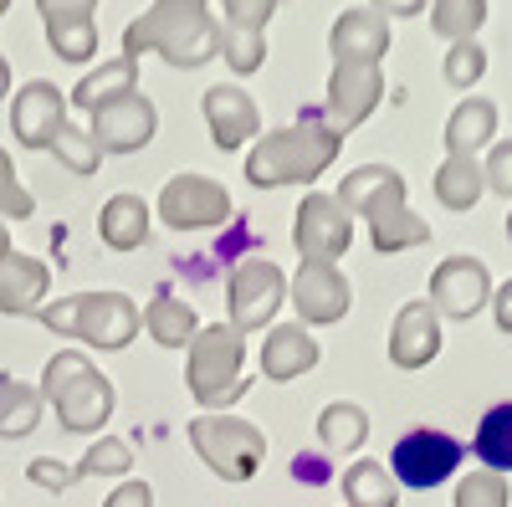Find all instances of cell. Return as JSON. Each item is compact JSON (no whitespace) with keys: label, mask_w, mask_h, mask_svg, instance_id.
<instances>
[{"label":"cell","mask_w":512,"mask_h":507,"mask_svg":"<svg viewBox=\"0 0 512 507\" xmlns=\"http://www.w3.org/2000/svg\"><path fill=\"white\" fill-rule=\"evenodd\" d=\"M41 390L26 385V379L16 374H0V441H21L36 431V420H41Z\"/></svg>","instance_id":"obj_28"},{"label":"cell","mask_w":512,"mask_h":507,"mask_svg":"<svg viewBox=\"0 0 512 507\" xmlns=\"http://www.w3.org/2000/svg\"><path fill=\"white\" fill-rule=\"evenodd\" d=\"M472 451H477V461L487 472H497V477L512 472V400H502L482 415V426L472 436Z\"/></svg>","instance_id":"obj_32"},{"label":"cell","mask_w":512,"mask_h":507,"mask_svg":"<svg viewBox=\"0 0 512 507\" xmlns=\"http://www.w3.org/2000/svg\"><path fill=\"white\" fill-rule=\"evenodd\" d=\"M128 467H134V451H128V441H118V436H98L88 451H82V461H77V482L82 477H128Z\"/></svg>","instance_id":"obj_35"},{"label":"cell","mask_w":512,"mask_h":507,"mask_svg":"<svg viewBox=\"0 0 512 507\" xmlns=\"http://www.w3.org/2000/svg\"><path fill=\"white\" fill-rule=\"evenodd\" d=\"M344 134L323 123V113H303L287 129H267L246 154V180L256 190H282V185H313L323 169L338 159Z\"/></svg>","instance_id":"obj_1"},{"label":"cell","mask_w":512,"mask_h":507,"mask_svg":"<svg viewBox=\"0 0 512 507\" xmlns=\"http://www.w3.org/2000/svg\"><path fill=\"white\" fill-rule=\"evenodd\" d=\"M461 456H466V446L451 431L415 426L390 451V477L400 487H410V492H431V487H441V482H451L461 472Z\"/></svg>","instance_id":"obj_7"},{"label":"cell","mask_w":512,"mask_h":507,"mask_svg":"<svg viewBox=\"0 0 512 507\" xmlns=\"http://www.w3.org/2000/svg\"><path fill=\"white\" fill-rule=\"evenodd\" d=\"M287 298H292L297 318H303V328H318V323H338L354 308V287L328 262H303L287 277Z\"/></svg>","instance_id":"obj_11"},{"label":"cell","mask_w":512,"mask_h":507,"mask_svg":"<svg viewBox=\"0 0 512 507\" xmlns=\"http://www.w3.org/2000/svg\"><path fill=\"white\" fill-rule=\"evenodd\" d=\"M318 338L303 328V323H277V328H267V338H262V374L267 379H277V385H287V379H297V374H308L313 364H318Z\"/></svg>","instance_id":"obj_21"},{"label":"cell","mask_w":512,"mask_h":507,"mask_svg":"<svg viewBox=\"0 0 512 507\" xmlns=\"http://www.w3.org/2000/svg\"><path fill=\"white\" fill-rule=\"evenodd\" d=\"M482 21H487V0H431V31L451 41V47L456 41H477Z\"/></svg>","instance_id":"obj_33"},{"label":"cell","mask_w":512,"mask_h":507,"mask_svg":"<svg viewBox=\"0 0 512 507\" xmlns=\"http://www.w3.org/2000/svg\"><path fill=\"white\" fill-rule=\"evenodd\" d=\"M52 154L62 159V169H72V175H98V164H103L93 134H88V129H77L72 118H67V129L52 139Z\"/></svg>","instance_id":"obj_36"},{"label":"cell","mask_w":512,"mask_h":507,"mask_svg":"<svg viewBox=\"0 0 512 507\" xmlns=\"http://www.w3.org/2000/svg\"><path fill=\"white\" fill-rule=\"evenodd\" d=\"M26 477H31L36 487H47V492H67V487H77V472L67 467V461H57V456H36L31 467H26Z\"/></svg>","instance_id":"obj_42"},{"label":"cell","mask_w":512,"mask_h":507,"mask_svg":"<svg viewBox=\"0 0 512 507\" xmlns=\"http://www.w3.org/2000/svg\"><path fill=\"white\" fill-rule=\"evenodd\" d=\"M482 72H487V47H477V41H456L446 52V82L451 88H477Z\"/></svg>","instance_id":"obj_39"},{"label":"cell","mask_w":512,"mask_h":507,"mask_svg":"<svg viewBox=\"0 0 512 507\" xmlns=\"http://www.w3.org/2000/svg\"><path fill=\"white\" fill-rule=\"evenodd\" d=\"M344 502L349 507H400V482L390 477L384 461H354L344 472Z\"/></svg>","instance_id":"obj_31"},{"label":"cell","mask_w":512,"mask_h":507,"mask_svg":"<svg viewBox=\"0 0 512 507\" xmlns=\"http://www.w3.org/2000/svg\"><path fill=\"white\" fill-rule=\"evenodd\" d=\"M297 482H323V461H308V456H297Z\"/></svg>","instance_id":"obj_46"},{"label":"cell","mask_w":512,"mask_h":507,"mask_svg":"<svg viewBox=\"0 0 512 507\" xmlns=\"http://www.w3.org/2000/svg\"><path fill=\"white\" fill-rule=\"evenodd\" d=\"M195 456L205 461L221 482H251L267 461V436L241 415H195L185 426Z\"/></svg>","instance_id":"obj_6"},{"label":"cell","mask_w":512,"mask_h":507,"mask_svg":"<svg viewBox=\"0 0 512 507\" xmlns=\"http://www.w3.org/2000/svg\"><path fill=\"white\" fill-rule=\"evenodd\" d=\"M507 241H512V210H507Z\"/></svg>","instance_id":"obj_49"},{"label":"cell","mask_w":512,"mask_h":507,"mask_svg":"<svg viewBox=\"0 0 512 507\" xmlns=\"http://www.w3.org/2000/svg\"><path fill=\"white\" fill-rule=\"evenodd\" d=\"M36 318L47 323L52 333H62V338H82L88 349H103V354L128 349V344L139 338V328H144L139 303L128 298V292H113V287H98V292H67V298L47 303Z\"/></svg>","instance_id":"obj_4"},{"label":"cell","mask_w":512,"mask_h":507,"mask_svg":"<svg viewBox=\"0 0 512 507\" xmlns=\"http://www.w3.org/2000/svg\"><path fill=\"white\" fill-rule=\"evenodd\" d=\"M292 246H297V257H303V262L338 267V257L354 246V216L333 195L308 190L303 205H297V216H292Z\"/></svg>","instance_id":"obj_8"},{"label":"cell","mask_w":512,"mask_h":507,"mask_svg":"<svg viewBox=\"0 0 512 507\" xmlns=\"http://www.w3.org/2000/svg\"><path fill=\"white\" fill-rule=\"evenodd\" d=\"M241 369H246V333H236L231 323H205L190 338V349H185V385L205 405V415H226L246 395L251 379Z\"/></svg>","instance_id":"obj_5"},{"label":"cell","mask_w":512,"mask_h":507,"mask_svg":"<svg viewBox=\"0 0 512 507\" xmlns=\"http://www.w3.org/2000/svg\"><path fill=\"white\" fill-rule=\"evenodd\" d=\"M144 333L164 349H190V338L200 333V318L185 298H175L169 287H159L154 298L144 303Z\"/></svg>","instance_id":"obj_26"},{"label":"cell","mask_w":512,"mask_h":507,"mask_svg":"<svg viewBox=\"0 0 512 507\" xmlns=\"http://www.w3.org/2000/svg\"><path fill=\"white\" fill-rule=\"evenodd\" d=\"M128 93H139V62L134 57H113V62H103V67H93L88 77H82L67 103L82 108V113H98V108H108V103H118Z\"/></svg>","instance_id":"obj_25"},{"label":"cell","mask_w":512,"mask_h":507,"mask_svg":"<svg viewBox=\"0 0 512 507\" xmlns=\"http://www.w3.org/2000/svg\"><path fill=\"white\" fill-rule=\"evenodd\" d=\"M67 129V98L57 82L31 77L26 88L11 98V134L21 149H52V139Z\"/></svg>","instance_id":"obj_13"},{"label":"cell","mask_w":512,"mask_h":507,"mask_svg":"<svg viewBox=\"0 0 512 507\" xmlns=\"http://www.w3.org/2000/svg\"><path fill=\"white\" fill-rule=\"evenodd\" d=\"M364 216H369L374 251H384V257H395V251H405V246H425V241H431V226H425L415 210L405 205V190L400 195H384L379 205L364 210Z\"/></svg>","instance_id":"obj_22"},{"label":"cell","mask_w":512,"mask_h":507,"mask_svg":"<svg viewBox=\"0 0 512 507\" xmlns=\"http://www.w3.org/2000/svg\"><path fill=\"white\" fill-rule=\"evenodd\" d=\"M487 190L482 175V159H466V154H446V164L436 169V200L446 210H472Z\"/></svg>","instance_id":"obj_30"},{"label":"cell","mask_w":512,"mask_h":507,"mask_svg":"<svg viewBox=\"0 0 512 507\" xmlns=\"http://www.w3.org/2000/svg\"><path fill=\"white\" fill-rule=\"evenodd\" d=\"M36 210L31 190L16 180V164H11V149L0 144V221H26Z\"/></svg>","instance_id":"obj_38"},{"label":"cell","mask_w":512,"mask_h":507,"mask_svg":"<svg viewBox=\"0 0 512 507\" xmlns=\"http://www.w3.org/2000/svg\"><path fill=\"white\" fill-rule=\"evenodd\" d=\"M41 400H47L62 420V431L72 436H98L113 415V379L82 354V349H62L41 369Z\"/></svg>","instance_id":"obj_3"},{"label":"cell","mask_w":512,"mask_h":507,"mask_svg":"<svg viewBox=\"0 0 512 507\" xmlns=\"http://www.w3.org/2000/svg\"><path fill=\"white\" fill-rule=\"evenodd\" d=\"M456 507H512V487H507V477L477 467L456 482Z\"/></svg>","instance_id":"obj_37"},{"label":"cell","mask_w":512,"mask_h":507,"mask_svg":"<svg viewBox=\"0 0 512 507\" xmlns=\"http://www.w3.org/2000/svg\"><path fill=\"white\" fill-rule=\"evenodd\" d=\"M164 57L169 67H205L210 57H221V21L205 6H185V0H154L144 16L128 21L123 31V57Z\"/></svg>","instance_id":"obj_2"},{"label":"cell","mask_w":512,"mask_h":507,"mask_svg":"<svg viewBox=\"0 0 512 507\" xmlns=\"http://www.w3.org/2000/svg\"><path fill=\"white\" fill-rule=\"evenodd\" d=\"M11 251H16V246H11V231H6V221H0V262H6Z\"/></svg>","instance_id":"obj_48"},{"label":"cell","mask_w":512,"mask_h":507,"mask_svg":"<svg viewBox=\"0 0 512 507\" xmlns=\"http://www.w3.org/2000/svg\"><path fill=\"white\" fill-rule=\"evenodd\" d=\"M400 190H405V175H400V169H390V164H364V169H349L333 200L344 205L349 216H364L369 205H379L384 195H400Z\"/></svg>","instance_id":"obj_27"},{"label":"cell","mask_w":512,"mask_h":507,"mask_svg":"<svg viewBox=\"0 0 512 507\" xmlns=\"http://www.w3.org/2000/svg\"><path fill=\"white\" fill-rule=\"evenodd\" d=\"M482 175H487V190H497V195H507V200H512V139H502V144H492V149H487Z\"/></svg>","instance_id":"obj_41"},{"label":"cell","mask_w":512,"mask_h":507,"mask_svg":"<svg viewBox=\"0 0 512 507\" xmlns=\"http://www.w3.org/2000/svg\"><path fill=\"white\" fill-rule=\"evenodd\" d=\"M47 47L62 62H88L98 52V0H36Z\"/></svg>","instance_id":"obj_14"},{"label":"cell","mask_w":512,"mask_h":507,"mask_svg":"<svg viewBox=\"0 0 512 507\" xmlns=\"http://www.w3.org/2000/svg\"><path fill=\"white\" fill-rule=\"evenodd\" d=\"M318 441H323V451H333V456L359 451V446L369 441V415H364V405H354V400L323 405V415H318Z\"/></svg>","instance_id":"obj_29"},{"label":"cell","mask_w":512,"mask_h":507,"mask_svg":"<svg viewBox=\"0 0 512 507\" xmlns=\"http://www.w3.org/2000/svg\"><path fill=\"white\" fill-rule=\"evenodd\" d=\"M221 57L236 77H251L256 67L267 62V31H241V26H226L221 21Z\"/></svg>","instance_id":"obj_34"},{"label":"cell","mask_w":512,"mask_h":507,"mask_svg":"<svg viewBox=\"0 0 512 507\" xmlns=\"http://www.w3.org/2000/svg\"><path fill=\"white\" fill-rule=\"evenodd\" d=\"M369 11H379L384 21H405V16L425 11V0H369Z\"/></svg>","instance_id":"obj_44"},{"label":"cell","mask_w":512,"mask_h":507,"mask_svg":"<svg viewBox=\"0 0 512 507\" xmlns=\"http://www.w3.org/2000/svg\"><path fill=\"white\" fill-rule=\"evenodd\" d=\"M154 129H159V113H154V103L144 93H128V98L98 108L93 123H88L98 154H134V149H144L154 139Z\"/></svg>","instance_id":"obj_15"},{"label":"cell","mask_w":512,"mask_h":507,"mask_svg":"<svg viewBox=\"0 0 512 507\" xmlns=\"http://www.w3.org/2000/svg\"><path fill=\"white\" fill-rule=\"evenodd\" d=\"M379 98H384V72L379 67L333 62V77H328V123L338 134L359 129V123L379 108Z\"/></svg>","instance_id":"obj_16"},{"label":"cell","mask_w":512,"mask_h":507,"mask_svg":"<svg viewBox=\"0 0 512 507\" xmlns=\"http://www.w3.org/2000/svg\"><path fill=\"white\" fill-rule=\"evenodd\" d=\"M47 287H52L47 262L26 257V251H11V257L0 262V313L6 318H36L47 308Z\"/></svg>","instance_id":"obj_20"},{"label":"cell","mask_w":512,"mask_h":507,"mask_svg":"<svg viewBox=\"0 0 512 507\" xmlns=\"http://www.w3.org/2000/svg\"><path fill=\"white\" fill-rule=\"evenodd\" d=\"M185 6H205V0H185Z\"/></svg>","instance_id":"obj_51"},{"label":"cell","mask_w":512,"mask_h":507,"mask_svg":"<svg viewBox=\"0 0 512 507\" xmlns=\"http://www.w3.org/2000/svg\"><path fill=\"white\" fill-rule=\"evenodd\" d=\"M6 6H11V0H0V16H6Z\"/></svg>","instance_id":"obj_50"},{"label":"cell","mask_w":512,"mask_h":507,"mask_svg":"<svg viewBox=\"0 0 512 507\" xmlns=\"http://www.w3.org/2000/svg\"><path fill=\"white\" fill-rule=\"evenodd\" d=\"M328 47H333V62H349V67H379L384 52H390V21L369 6H354L333 21L328 31Z\"/></svg>","instance_id":"obj_18"},{"label":"cell","mask_w":512,"mask_h":507,"mask_svg":"<svg viewBox=\"0 0 512 507\" xmlns=\"http://www.w3.org/2000/svg\"><path fill=\"white\" fill-rule=\"evenodd\" d=\"M226 303H231V328L236 333H256L277 318V308L287 303V272L267 257H251L231 272L226 287Z\"/></svg>","instance_id":"obj_9"},{"label":"cell","mask_w":512,"mask_h":507,"mask_svg":"<svg viewBox=\"0 0 512 507\" xmlns=\"http://www.w3.org/2000/svg\"><path fill=\"white\" fill-rule=\"evenodd\" d=\"M431 303L441 318H477L487 303H492V272H487V262H477V257H446L436 272H431Z\"/></svg>","instance_id":"obj_12"},{"label":"cell","mask_w":512,"mask_h":507,"mask_svg":"<svg viewBox=\"0 0 512 507\" xmlns=\"http://www.w3.org/2000/svg\"><path fill=\"white\" fill-rule=\"evenodd\" d=\"M436 354H441V313L425 298H415L390 323V364L395 369H425Z\"/></svg>","instance_id":"obj_19"},{"label":"cell","mask_w":512,"mask_h":507,"mask_svg":"<svg viewBox=\"0 0 512 507\" xmlns=\"http://www.w3.org/2000/svg\"><path fill=\"white\" fill-rule=\"evenodd\" d=\"M492 318H497L502 333H512V277L502 287H492Z\"/></svg>","instance_id":"obj_45"},{"label":"cell","mask_w":512,"mask_h":507,"mask_svg":"<svg viewBox=\"0 0 512 507\" xmlns=\"http://www.w3.org/2000/svg\"><path fill=\"white\" fill-rule=\"evenodd\" d=\"M154 210L175 231H210V226L231 221V195H226V185L205 180V175H175V180H164Z\"/></svg>","instance_id":"obj_10"},{"label":"cell","mask_w":512,"mask_h":507,"mask_svg":"<svg viewBox=\"0 0 512 507\" xmlns=\"http://www.w3.org/2000/svg\"><path fill=\"white\" fill-rule=\"evenodd\" d=\"M149 226H154V205H144V195L123 190V195L103 200V210H98V236L113 251H139L149 241Z\"/></svg>","instance_id":"obj_23"},{"label":"cell","mask_w":512,"mask_h":507,"mask_svg":"<svg viewBox=\"0 0 512 507\" xmlns=\"http://www.w3.org/2000/svg\"><path fill=\"white\" fill-rule=\"evenodd\" d=\"M497 139V103L492 98H461L456 113L446 118V154L477 159Z\"/></svg>","instance_id":"obj_24"},{"label":"cell","mask_w":512,"mask_h":507,"mask_svg":"<svg viewBox=\"0 0 512 507\" xmlns=\"http://www.w3.org/2000/svg\"><path fill=\"white\" fill-rule=\"evenodd\" d=\"M205 123H210V139L216 149H241V144H256L262 139V113H256L251 93L246 88H231V82H216V88H205Z\"/></svg>","instance_id":"obj_17"},{"label":"cell","mask_w":512,"mask_h":507,"mask_svg":"<svg viewBox=\"0 0 512 507\" xmlns=\"http://www.w3.org/2000/svg\"><path fill=\"white\" fill-rule=\"evenodd\" d=\"M226 6V26H241V31H267L277 0H221Z\"/></svg>","instance_id":"obj_40"},{"label":"cell","mask_w":512,"mask_h":507,"mask_svg":"<svg viewBox=\"0 0 512 507\" xmlns=\"http://www.w3.org/2000/svg\"><path fill=\"white\" fill-rule=\"evenodd\" d=\"M6 93H11V62L0 57V98H6Z\"/></svg>","instance_id":"obj_47"},{"label":"cell","mask_w":512,"mask_h":507,"mask_svg":"<svg viewBox=\"0 0 512 507\" xmlns=\"http://www.w3.org/2000/svg\"><path fill=\"white\" fill-rule=\"evenodd\" d=\"M103 507H154V487L139 482V477H128V482H118V487L103 497Z\"/></svg>","instance_id":"obj_43"}]
</instances>
